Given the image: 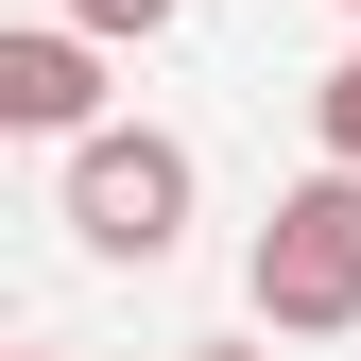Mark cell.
<instances>
[{
	"label": "cell",
	"mask_w": 361,
	"mask_h": 361,
	"mask_svg": "<svg viewBox=\"0 0 361 361\" xmlns=\"http://www.w3.org/2000/svg\"><path fill=\"white\" fill-rule=\"evenodd\" d=\"M258 327L276 344H327V327H361V172L327 155L310 190H276V224H258Z\"/></svg>",
	"instance_id": "1"
},
{
	"label": "cell",
	"mask_w": 361,
	"mask_h": 361,
	"mask_svg": "<svg viewBox=\"0 0 361 361\" xmlns=\"http://www.w3.org/2000/svg\"><path fill=\"white\" fill-rule=\"evenodd\" d=\"M69 241L121 258V276H155V258L190 241V138H155V121H86V138H69Z\"/></svg>",
	"instance_id": "2"
},
{
	"label": "cell",
	"mask_w": 361,
	"mask_h": 361,
	"mask_svg": "<svg viewBox=\"0 0 361 361\" xmlns=\"http://www.w3.org/2000/svg\"><path fill=\"white\" fill-rule=\"evenodd\" d=\"M0 121H18V138H86V121H104V35L86 18H18L0 35Z\"/></svg>",
	"instance_id": "3"
},
{
	"label": "cell",
	"mask_w": 361,
	"mask_h": 361,
	"mask_svg": "<svg viewBox=\"0 0 361 361\" xmlns=\"http://www.w3.org/2000/svg\"><path fill=\"white\" fill-rule=\"evenodd\" d=\"M310 138H327V155H344V172H361V52H344V69H327V86H310Z\"/></svg>",
	"instance_id": "4"
},
{
	"label": "cell",
	"mask_w": 361,
	"mask_h": 361,
	"mask_svg": "<svg viewBox=\"0 0 361 361\" xmlns=\"http://www.w3.org/2000/svg\"><path fill=\"white\" fill-rule=\"evenodd\" d=\"M69 18H86V35H172L190 0H69Z\"/></svg>",
	"instance_id": "5"
},
{
	"label": "cell",
	"mask_w": 361,
	"mask_h": 361,
	"mask_svg": "<svg viewBox=\"0 0 361 361\" xmlns=\"http://www.w3.org/2000/svg\"><path fill=\"white\" fill-rule=\"evenodd\" d=\"M190 361H258V344H190Z\"/></svg>",
	"instance_id": "6"
},
{
	"label": "cell",
	"mask_w": 361,
	"mask_h": 361,
	"mask_svg": "<svg viewBox=\"0 0 361 361\" xmlns=\"http://www.w3.org/2000/svg\"><path fill=\"white\" fill-rule=\"evenodd\" d=\"M35 361H69V344H35Z\"/></svg>",
	"instance_id": "7"
},
{
	"label": "cell",
	"mask_w": 361,
	"mask_h": 361,
	"mask_svg": "<svg viewBox=\"0 0 361 361\" xmlns=\"http://www.w3.org/2000/svg\"><path fill=\"white\" fill-rule=\"evenodd\" d=\"M344 18H361V0H344Z\"/></svg>",
	"instance_id": "8"
}]
</instances>
